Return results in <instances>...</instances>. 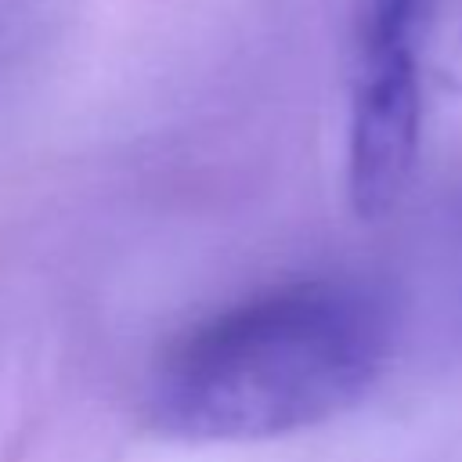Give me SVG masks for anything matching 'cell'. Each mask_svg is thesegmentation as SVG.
<instances>
[{
	"mask_svg": "<svg viewBox=\"0 0 462 462\" xmlns=\"http://www.w3.org/2000/svg\"><path fill=\"white\" fill-rule=\"evenodd\" d=\"M455 69H458V79H462V36H458V65Z\"/></svg>",
	"mask_w": 462,
	"mask_h": 462,
	"instance_id": "obj_4",
	"label": "cell"
},
{
	"mask_svg": "<svg viewBox=\"0 0 462 462\" xmlns=\"http://www.w3.org/2000/svg\"><path fill=\"white\" fill-rule=\"evenodd\" d=\"M390 357L386 303L357 282L263 289L159 361L144 415L173 440H274L350 411Z\"/></svg>",
	"mask_w": 462,
	"mask_h": 462,
	"instance_id": "obj_1",
	"label": "cell"
},
{
	"mask_svg": "<svg viewBox=\"0 0 462 462\" xmlns=\"http://www.w3.org/2000/svg\"><path fill=\"white\" fill-rule=\"evenodd\" d=\"M422 141V83L411 47L357 54L350 130H346V195L361 220H379L404 199Z\"/></svg>",
	"mask_w": 462,
	"mask_h": 462,
	"instance_id": "obj_2",
	"label": "cell"
},
{
	"mask_svg": "<svg viewBox=\"0 0 462 462\" xmlns=\"http://www.w3.org/2000/svg\"><path fill=\"white\" fill-rule=\"evenodd\" d=\"M430 4L433 0H368L365 22H361L357 54L397 51V47H411L415 51V36L422 32Z\"/></svg>",
	"mask_w": 462,
	"mask_h": 462,
	"instance_id": "obj_3",
	"label": "cell"
}]
</instances>
